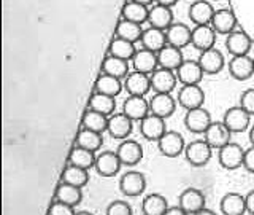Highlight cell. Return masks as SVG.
I'll use <instances>...</instances> for the list:
<instances>
[{
  "label": "cell",
  "mask_w": 254,
  "mask_h": 215,
  "mask_svg": "<svg viewBox=\"0 0 254 215\" xmlns=\"http://www.w3.org/2000/svg\"><path fill=\"white\" fill-rule=\"evenodd\" d=\"M140 132H141V135L145 139L159 142V139H161L162 135L167 132L165 119L149 113L145 119H141V121H140Z\"/></svg>",
  "instance_id": "cell-21"
},
{
  "label": "cell",
  "mask_w": 254,
  "mask_h": 215,
  "mask_svg": "<svg viewBox=\"0 0 254 215\" xmlns=\"http://www.w3.org/2000/svg\"><path fill=\"white\" fill-rule=\"evenodd\" d=\"M81 199H83V191L78 187L61 182L58 185V188H56V201H59V203L75 207L81 203Z\"/></svg>",
  "instance_id": "cell-33"
},
{
  "label": "cell",
  "mask_w": 254,
  "mask_h": 215,
  "mask_svg": "<svg viewBox=\"0 0 254 215\" xmlns=\"http://www.w3.org/2000/svg\"><path fill=\"white\" fill-rule=\"evenodd\" d=\"M75 215H92L91 212H86V211H81V212H76Z\"/></svg>",
  "instance_id": "cell-51"
},
{
  "label": "cell",
  "mask_w": 254,
  "mask_h": 215,
  "mask_svg": "<svg viewBox=\"0 0 254 215\" xmlns=\"http://www.w3.org/2000/svg\"><path fill=\"white\" fill-rule=\"evenodd\" d=\"M245 201H246V212L254 215V190H251L250 193L245 196Z\"/></svg>",
  "instance_id": "cell-47"
},
{
  "label": "cell",
  "mask_w": 254,
  "mask_h": 215,
  "mask_svg": "<svg viewBox=\"0 0 254 215\" xmlns=\"http://www.w3.org/2000/svg\"><path fill=\"white\" fill-rule=\"evenodd\" d=\"M251 37L243 30H234L226 38V48L234 58L235 56H248V53L251 51Z\"/></svg>",
  "instance_id": "cell-15"
},
{
  "label": "cell",
  "mask_w": 254,
  "mask_h": 215,
  "mask_svg": "<svg viewBox=\"0 0 254 215\" xmlns=\"http://www.w3.org/2000/svg\"><path fill=\"white\" fill-rule=\"evenodd\" d=\"M219 207L222 215H243L246 212L245 196L240 193H227L222 196Z\"/></svg>",
  "instance_id": "cell-30"
},
{
  "label": "cell",
  "mask_w": 254,
  "mask_h": 215,
  "mask_svg": "<svg viewBox=\"0 0 254 215\" xmlns=\"http://www.w3.org/2000/svg\"><path fill=\"white\" fill-rule=\"evenodd\" d=\"M124 88L130 96L145 98V94L151 90V78L149 75L140 74V72H132L124 78Z\"/></svg>",
  "instance_id": "cell-28"
},
{
  "label": "cell",
  "mask_w": 254,
  "mask_h": 215,
  "mask_svg": "<svg viewBox=\"0 0 254 215\" xmlns=\"http://www.w3.org/2000/svg\"><path fill=\"white\" fill-rule=\"evenodd\" d=\"M198 64L203 70V74H218L226 66V61H224V56L219 50L216 48H211L208 51H203L200 53V58H198Z\"/></svg>",
  "instance_id": "cell-26"
},
{
  "label": "cell",
  "mask_w": 254,
  "mask_h": 215,
  "mask_svg": "<svg viewBox=\"0 0 254 215\" xmlns=\"http://www.w3.org/2000/svg\"><path fill=\"white\" fill-rule=\"evenodd\" d=\"M203 75L205 74L198 61H185L181 64V67L177 70V78L183 86L200 85Z\"/></svg>",
  "instance_id": "cell-16"
},
{
  "label": "cell",
  "mask_w": 254,
  "mask_h": 215,
  "mask_svg": "<svg viewBox=\"0 0 254 215\" xmlns=\"http://www.w3.org/2000/svg\"><path fill=\"white\" fill-rule=\"evenodd\" d=\"M108 118L110 116H105V115L97 113V111L87 108V111L83 115V127L84 129L103 134L108 127Z\"/></svg>",
  "instance_id": "cell-42"
},
{
  "label": "cell",
  "mask_w": 254,
  "mask_h": 215,
  "mask_svg": "<svg viewBox=\"0 0 254 215\" xmlns=\"http://www.w3.org/2000/svg\"><path fill=\"white\" fill-rule=\"evenodd\" d=\"M157 147L161 155L167 158H177L181 153H185L186 150V143L183 135L177 131H167L161 139L157 142Z\"/></svg>",
  "instance_id": "cell-3"
},
{
  "label": "cell",
  "mask_w": 254,
  "mask_h": 215,
  "mask_svg": "<svg viewBox=\"0 0 254 215\" xmlns=\"http://www.w3.org/2000/svg\"><path fill=\"white\" fill-rule=\"evenodd\" d=\"M210 26L214 29L216 34L229 35L237 27V16L229 8H221V10H216V13H214Z\"/></svg>",
  "instance_id": "cell-17"
},
{
  "label": "cell",
  "mask_w": 254,
  "mask_h": 215,
  "mask_svg": "<svg viewBox=\"0 0 254 215\" xmlns=\"http://www.w3.org/2000/svg\"><path fill=\"white\" fill-rule=\"evenodd\" d=\"M216 43V32L211 26H195L192 29V38H190V45L197 50L208 51L214 48Z\"/></svg>",
  "instance_id": "cell-23"
},
{
  "label": "cell",
  "mask_w": 254,
  "mask_h": 215,
  "mask_svg": "<svg viewBox=\"0 0 254 215\" xmlns=\"http://www.w3.org/2000/svg\"><path fill=\"white\" fill-rule=\"evenodd\" d=\"M218 159H219V164L224 167V169H229V171L238 169V167L243 166L245 150L242 148V145H238V143L230 142L219 150Z\"/></svg>",
  "instance_id": "cell-5"
},
{
  "label": "cell",
  "mask_w": 254,
  "mask_h": 215,
  "mask_svg": "<svg viewBox=\"0 0 254 215\" xmlns=\"http://www.w3.org/2000/svg\"><path fill=\"white\" fill-rule=\"evenodd\" d=\"M121 159H119L116 151H102L95 159V171L103 177H113L121 169Z\"/></svg>",
  "instance_id": "cell-13"
},
{
  "label": "cell",
  "mask_w": 254,
  "mask_h": 215,
  "mask_svg": "<svg viewBox=\"0 0 254 215\" xmlns=\"http://www.w3.org/2000/svg\"><path fill=\"white\" fill-rule=\"evenodd\" d=\"M132 66L135 72H140V74L151 75L159 69V61H157V53L148 51L145 48L137 50L133 59H132Z\"/></svg>",
  "instance_id": "cell-20"
},
{
  "label": "cell",
  "mask_w": 254,
  "mask_h": 215,
  "mask_svg": "<svg viewBox=\"0 0 254 215\" xmlns=\"http://www.w3.org/2000/svg\"><path fill=\"white\" fill-rule=\"evenodd\" d=\"M164 215H189V214L186 211H183L180 206H173V207H169Z\"/></svg>",
  "instance_id": "cell-48"
},
{
  "label": "cell",
  "mask_w": 254,
  "mask_h": 215,
  "mask_svg": "<svg viewBox=\"0 0 254 215\" xmlns=\"http://www.w3.org/2000/svg\"><path fill=\"white\" fill-rule=\"evenodd\" d=\"M75 207H71L68 204H64L56 201L50 207V215H75Z\"/></svg>",
  "instance_id": "cell-45"
},
{
  "label": "cell",
  "mask_w": 254,
  "mask_h": 215,
  "mask_svg": "<svg viewBox=\"0 0 254 215\" xmlns=\"http://www.w3.org/2000/svg\"><path fill=\"white\" fill-rule=\"evenodd\" d=\"M157 61H159V67L161 69L177 72L181 67V64L185 62V58H183V51L180 48L167 45L165 48H162V50L157 53Z\"/></svg>",
  "instance_id": "cell-27"
},
{
  "label": "cell",
  "mask_w": 254,
  "mask_h": 215,
  "mask_svg": "<svg viewBox=\"0 0 254 215\" xmlns=\"http://www.w3.org/2000/svg\"><path fill=\"white\" fill-rule=\"evenodd\" d=\"M222 123L226 124V127L232 134L243 132L248 129L251 124V115L246 110H243L240 106H235V107H230L224 113Z\"/></svg>",
  "instance_id": "cell-6"
},
{
  "label": "cell",
  "mask_w": 254,
  "mask_h": 215,
  "mask_svg": "<svg viewBox=\"0 0 254 215\" xmlns=\"http://www.w3.org/2000/svg\"><path fill=\"white\" fill-rule=\"evenodd\" d=\"M213 119L210 111L200 107L194 110H188V113L185 116V126L188 127V131L194 134H205L206 129L211 126Z\"/></svg>",
  "instance_id": "cell-7"
},
{
  "label": "cell",
  "mask_w": 254,
  "mask_h": 215,
  "mask_svg": "<svg viewBox=\"0 0 254 215\" xmlns=\"http://www.w3.org/2000/svg\"><path fill=\"white\" fill-rule=\"evenodd\" d=\"M123 88H124V85L121 80L111 77V75L100 74L99 78L95 80V93L111 96V98H116V96L123 91Z\"/></svg>",
  "instance_id": "cell-37"
},
{
  "label": "cell",
  "mask_w": 254,
  "mask_h": 215,
  "mask_svg": "<svg viewBox=\"0 0 254 215\" xmlns=\"http://www.w3.org/2000/svg\"><path fill=\"white\" fill-rule=\"evenodd\" d=\"M141 45L148 51L159 53L162 48H165L169 43H167V35H165L164 30H159V29H154V27H148L145 32H143Z\"/></svg>",
  "instance_id": "cell-31"
},
{
  "label": "cell",
  "mask_w": 254,
  "mask_h": 215,
  "mask_svg": "<svg viewBox=\"0 0 254 215\" xmlns=\"http://www.w3.org/2000/svg\"><path fill=\"white\" fill-rule=\"evenodd\" d=\"M214 8L210 2H203L198 0L189 6V19L192 21L195 26H210L214 16Z\"/></svg>",
  "instance_id": "cell-25"
},
{
  "label": "cell",
  "mask_w": 254,
  "mask_h": 215,
  "mask_svg": "<svg viewBox=\"0 0 254 215\" xmlns=\"http://www.w3.org/2000/svg\"><path fill=\"white\" fill-rule=\"evenodd\" d=\"M177 101L172 98V94H154L149 99V113L159 118H169L175 113Z\"/></svg>",
  "instance_id": "cell-14"
},
{
  "label": "cell",
  "mask_w": 254,
  "mask_h": 215,
  "mask_svg": "<svg viewBox=\"0 0 254 215\" xmlns=\"http://www.w3.org/2000/svg\"><path fill=\"white\" fill-rule=\"evenodd\" d=\"M240 107L248 111L251 116L254 115V88H251V90H246L240 96Z\"/></svg>",
  "instance_id": "cell-44"
},
{
  "label": "cell",
  "mask_w": 254,
  "mask_h": 215,
  "mask_svg": "<svg viewBox=\"0 0 254 215\" xmlns=\"http://www.w3.org/2000/svg\"><path fill=\"white\" fill-rule=\"evenodd\" d=\"M173 5L175 2H159L151 6L148 14L149 27H154L164 32L169 29L173 24V11H172Z\"/></svg>",
  "instance_id": "cell-1"
},
{
  "label": "cell",
  "mask_w": 254,
  "mask_h": 215,
  "mask_svg": "<svg viewBox=\"0 0 254 215\" xmlns=\"http://www.w3.org/2000/svg\"><path fill=\"white\" fill-rule=\"evenodd\" d=\"M102 74L111 75V77L119 78V80L126 78L127 75H129V62L108 54L102 62Z\"/></svg>",
  "instance_id": "cell-34"
},
{
  "label": "cell",
  "mask_w": 254,
  "mask_h": 215,
  "mask_svg": "<svg viewBox=\"0 0 254 215\" xmlns=\"http://www.w3.org/2000/svg\"><path fill=\"white\" fill-rule=\"evenodd\" d=\"M95 159H97V155H95L94 151H89L86 148L75 145L73 148H71L70 155H68V164L89 171L91 167L95 166Z\"/></svg>",
  "instance_id": "cell-36"
},
{
  "label": "cell",
  "mask_w": 254,
  "mask_h": 215,
  "mask_svg": "<svg viewBox=\"0 0 254 215\" xmlns=\"http://www.w3.org/2000/svg\"><path fill=\"white\" fill-rule=\"evenodd\" d=\"M133 129V121L124 113H113L108 118L107 131L115 139H127Z\"/></svg>",
  "instance_id": "cell-19"
},
{
  "label": "cell",
  "mask_w": 254,
  "mask_h": 215,
  "mask_svg": "<svg viewBox=\"0 0 254 215\" xmlns=\"http://www.w3.org/2000/svg\"><path fill=\"white\" fill-rule=\"evenodd\" d=\"M116 153L124 166H135L143 159V147L137 140L126 139L119 143Z\"/></svg>",
  "instance_id": "cell-12"
},
{
  "label": "cell",
  "mask_w": 254,
  "mask_h": 215,
  "mask_svg": "<svg viewBox=\"0 0 254 215\" xmlns=\"http://www.w3.org/2000/svg\"><path fill=\"white\" fill-rule=\"evenodd\" d=\"M87 108L97 111V113L105 115V116H111L115 113L116 101H115V98H111V96L94 93L89 98V102H87Z\"/></svg>",
  "instance_id": "cell-32"
},
{
  "label": "cell",
  "mask_w": 254,
  "mask_h": 215,
  "mask_svg": "<svg viewBox=\"0 0 254 215\" xmlns=\"http://www.w3.org/2000/svg\"><path fill=\"white\" fill-rule=\"evenodd\" d=\"M62 182L68 183V185L78 187V188H83L87 185V182H89V171L68 164L62 172Z\"/></svg>",
  "instance_id": "cell-40"
},
{
  "label": "cell",
  "mask_w": 254,
  "mask_h": 215,
  "mask_svg": "<svg viewBox=\"0 0 254 215\" xmlns=\"http://www.w3.org/2000/svg\"><path fill=\"white\" fill-rule=\"evenodd\" d=\"M135 53H137V48H135L133 43L127 42V40H123L119 37H113L110 43V54L115 56V58L124 59V61H132Z\"/></svg>",
  "instance_id": "cell-41"
},
{
  "label": "cell",
  "mask_w": 254,
  "mask_h": 215,
  "mask_svg": "<svg viewBox=\"0 0 254 215\" xmlns=\"http://www.w3.org/2000/svg\"><path fill=\"white\" fill-rule=\"evenodd\" d=\"M151 78V90L156 94H172V91L177 88V72L161 69L159 67L154 74L149 75Z\"/></svg>",
  "instance_id": "cell-4"
},
{
  "label": "cell",
  "mask_w": 254,
  "mask_h": 215,
  "mask_svg": "<svg viewBox=\"0 0 254 215\" xmlns=\"http://www.w3.org/2000/svg\"><path fill=\"white\" fill-rule=\"evenodd\" d=\"M250 142H251V145L254 147V126H251V129H250Z\"/></svg>",
  "instance_id": "cell-50"
},
{
  "label": "cell",
  "mask_w": 254,
  "mask_h": 215,
  "mask_svg": "<svg viewBox=\"0 0 254 215\" xmlns=\"http://www.w3.org/2000/svg\"><path fill=\"white\" fill-rule=\"evenodd\" d=\"M103 143V135L99 134V132H94V131H89V129H84L81 127L79 132L76 134V139H75V145L76 147H81V148H86L89 151H97Z\"/></svg>",
  "instance_id": "cell-39"
},
{
  "label": "cell",
  "mask_w": 254,
  "mask_h": 215,
  "mask_svg": "<svg viewBox=\"0 0 254 215\" xmlns=\"http://www.w3.org/2000/svg\"><path fill=\"white\" fill-rule=\"evenodd\" d=\"M213 155V148L206 143L203 139L202 140H192L186 145L185 156L188 159V163L194 167H203L208 164Z\"/></svg>",
  "instance_id": "cell-2"
},
{
  "label": "cell",
  "mask_w": 254,
  "mask_h": 215,
  "mask_svg": "<svg viewBox=\"0 0 254 215\" xmlns=\"http://www.w3.org/2000/svg\"><path fill=\"white\" fill-rule=\"evenodd\" d=\"M169 201L159 193H151L143 199L141 211L143 215H164L169 209Z\"/></svg>",
  "instance_id": "cell-38"
},
{
  "label": "cell",
  "mask_w": 254,
  "mask_h": 215,
  "mask_svg": "<svg viewBox=\"0 0 254 215\" xmlns=\"http://www.w3.org/2000/svg\"><path fill=\"white\" fill-rule=\"evenodd\" d=\"M229 72L235 80H250L254 75V61L250 56H235L229 61Z\"/></svg>",
  "instance_id": "cell-24"
},
{
  "label": "cell",
  "mask_w": 254,
  "mask_h": 215,
  "mask_svg": "<svg viewBox=\"0 0 254 215\" xmlns=\"http://www.w3.org/2000/svg\"><path fill=\"white\" fill-rule=\"evenodd\" d=\"M178 206L183 211H186L189 215H194L205 207V196L200 190L197 188H188L180 195Z\"/></svg>",
  "instance_id": "cell-22"
},
{
  "label": "cell",
  "mask_w": 254,
  "mask_h": 215,
  "mask_svg": "<svg viewBox=\"0 0 254 215\" xmlns=\"http://www.w3.org/2000/svg\"><path fill=\"white\" fill-rule=\"evenodd\" d=\"M194 215H216L211 209H206V207H203V209H200L198 212H195Z\"/></svg>",
  "instance_id": "cell-49"
},
{
  "label": "cell",
  "mask_w": 254,
  "mask_h": 215,
  "mask_svg": "<svg viewBox=\"0 0 254 215\" xmlns=\"http://www.w3.org/2000/svg\"><path fill=\"white\" fill-rule=\"evenodd\" d=\"M107 215H132V207L124 201H113L107 207Z\"/></svg>",
  "instance_id": "cell-43"
},
{
  "label": "cell",
  "mask_w": 254,
  "mask_h": 215,
  "mask_svg": "<svg viewBox=\"0 0 254 215\" xmlns=\"http://www.w3.org/2000/svg\"><path fill=\"white\" fill-rule=\"evenodd\" d=\"M123 113L129 116L132 121H141L149 115V101L141 96H129L124 101Z\"/></svg>",
  "instance_id": "cell-11"
},
{
  "label": "cell",
  "mask_w": 254,
  "mask_h": 215,
  "mask_svg": "<svg viewBox=\"0 0 254 215\" xmlns=\"http://www.w3.org/2000/svg\"><path fill=\"white\" fill-rule=\"evenodd\" d=\"M167 43L175 48H185L190 45V38H192V29L188 27L183 22H173L172 26L165 30Z\"/></svg>",
  "instance_id": "cell-18"
},
{
  "label": "cell",
  "mask_w": 254,
  "mask_h": 215,
  "mask_svg": "<svg viewBox=\"0 0 254 215\" xmlns=\"http://www.w3.org/2000/svg\"><path fill=\"white\" fill-rule=\"evenodd\" d=\"M230 137H232V132H230L224 123H219V121H213L211 126L206 129V132L203 134V140L208 143V145L211 148H218L221 150L224 145H227V143H230L232 140H230Z\"/></svg>",
  "instance_id": "cell-10"
},
{
  "label": "cell",
  "mask_w": 254,
  "mask_h": 215,
  "mask_svg": "<svg viewBox=\"0 0 254 215\" xmlns=\"http://www.w3.org/2000/svg\"><path fill=\"white\" fill-rule=\"evenodd\" d=\"M253 61H254V58H253Z\"/></svg>",
  "instance_id": "cell-52"
},
{
  "label": "cell",
  "mask_w": 254,
  "mask_h": 215,
  "mask_svg": "<svg viewBox=\"0 0 254 215\" xmlns=\"http://www.w3.org/2000/svg\"><path fill=\"white\" fill-rule=\"evenodd\" d=\"M145 188H146L145 175L137 171L126 172L121 177V180H119V190H121L123 195L129 196V198L140 196L143 191H145Z\"/></svg>",
  "instance_id": "cell-8"
},
{
  "label": "cell",
  "mask_w": 254,
  "mask_h": 215,
  "mask_svg": "<svg viewBox=\"0 0 254 215\" xmlns=\"http://www.w3.org/2000/svg\"><path fill=\"white\" fill-rule=\"evenodd\" d=\"M143 30L140 24H135V22H130V21H126V19H121L118 22L116 26V30H115V37H119L123 40H127V42L130 43H137V42H141V37H143Z\"/></svg>",
  "instance_id": "cell-35"
},
{
  "label": "cell",
  "mask_w": 254,
  "mask_h": 215,
  "mask_svg": "<svg viewBox=\"0 0 254 215\" xmlns=\"http://www.w3.org/2000/svg\"><path fill=\"white\" fill-rule=\"evenodd\" d=\"M149 14V6L148 3L143 2H126L123 5V19L130 21L135 24H141L148 21Z\"/></svg>",
  "instance_id": "cell-29"
},
{
  "label": "cell",
  "mask_w": 254,
  "mask_h": 215,
  "mask_svg": "<svg viewBox=\"0 0 254 215\" xmlns=\"http://www.w3.org/2000/svg\"><path fill=\"white\" fill-rule=\"evenodd\" d=\"M205 101V93L200 88V85H189V86H181L178 93V104L186 110H194L203 107Z\"/></svg>",
  "instance_id": "cell-9"
},
{
  "label": "cell",
  "mask_w": 254,
  "mask_h": 215,
  "mask_svg": "<svg viewBox=\"0 0 254 215\" xmlns=\"http://www.w3.org/2000/svg\"><path fill=\"white\" fill-rule=\"evenodd\" d=\"M243 167L248 172L254 174V147L245 150V159H243Z\"/></svg>",
  "instance_id": "cell-46"
}]
</instances>
